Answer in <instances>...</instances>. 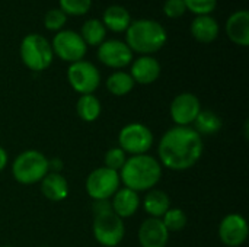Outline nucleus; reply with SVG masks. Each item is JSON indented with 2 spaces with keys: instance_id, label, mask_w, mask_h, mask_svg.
<instances>
[{
  "instance_id": "1",
  "label": "nucleus",
  "mask_w": 249,
  "mask_h": 247,
  "mask_svg": "<svg viewBox=\"0 0 249 247\" xmlns=\"http://www.w3.org/2000/svg\"><path fill=\"white\" fill-rule=\"evenodd\" d=\"M203 150V138L194 128L174 127L168 130L159 141V163L169 170H188L201 159Z\"/></svg>"
},
{
  "instance_id": "2",
  "label": "nucleus",
  "mask_w": 249,
  "mask_h": 247,
  "mask_svg": "<svg viewBox=\"0 0 249 247\" xmlns=\"http://www.w3.org/2000/svg\"><path fill=\"white\" fill-rule=\"evenodd\" d=\"M118 173L124 188L139 194L150 191L159 183L162 178V166L153 156L139 154L127 159Z\"/></svg>"
},
{
  "instance_id": "3",
  "label": "nucleus",
  "mask_w": 249,
  "mask_h": 247,
  "mask_svg": "<svg viewBox=\"0 0 249 247\" xmlns=\"http://www.w3.org/2000/svg\"><path fill=\"white\" fill-rule=\"evenodd\" d=\"M125 44L131 51L143 55L159 51L168 41V33L162 23L153 19L131 20L125 31Z\"/></svg>"
},
{
  "instance_id": "4",
  "label": "nucleus",
  "mask_w": 249,
  "mask_h": 247,
  "mask_svg": "<svg viewBox=\"0 0 249 247\" xmlns=\"http://www.w3.org/2000/svg\"><path fill=\"white\" fill-rule=\"evenodd\" d=\"M48 172V159L38 150L22 151L12 163V175L22 185L38 183Z\"/></svg>"
},
{
  "instance_id": "5",
  "label": "nucleus",
  "mask_w": 249,
  "mask_h": 247,
  "mask_svg": "<svg viewBox=\"0 0 249 247\" xmlns=\"http://www.w3.org/2000/svg\"><path fill=\"white\" fill-rule=\"evenodd\" d=\"M22 63L32 71L47 70L54 58V52L48 39L39 33H28L20 42Z\"/></svg>"
},
{
  "instance_id": "6",
  "label": "nucleus",
  "mask_w": 249,
  "mask_h": 247,
  "mask_svg": "<svg viewBox=\"0 0 249 247\" xmlns=\"http://www.w3.org/2000/svg\"><path fill=\"white\" fill-rule=\"evenodd\" d=\"M118 144L125 154H146L153 146V132L144 124L131 122L121 128L118 134Z\"/></svg>"
},
{
  "instance_id": "7",
  "label": "nucleus",
  "mask_w": 249,
  "mask_h": 247,
  "mask_svg": "<svg viewBox=\"0 0 249 247\" xmlns=\"http://www.w3.org/2000/svg\"><path fill=\"white\" fill-rule=\"evenodd\" d=\"M92 233L95 240L104 247H117L124 239L125 227L123 218L112 211L95 215Z\"/></svg>"
},
{
  "instance_id": "8",
  "label": "nucleus",
  "mask_w": 249,
  "mask_h": 247,
  "mask_svg": "<svg viewBox=\"0 0 249 247\" xmlns=\"http://www.w3.org/2000/svg\"><path fill=\"white\" fill-rule=\"evenodd\" d=\"M120 173L105 166L92 170L86 179V192L93 201L109 199L120 189Z\"/></svg>"
},
{
  "instance_id": "9",
  "label": "nucleus",
  "mask_w": 249,
  "mask_h": 247,
  "mask_svg": "<svg viewBox=\"0 0 249 247\" xmlns=\"http://www.w3.org/2000/svg\"><path fill=\"white\" fill-rule=\"evenodd\" d=\"M67 80L77 93L92 95L101 84V74L95 64L86 60H80L69 66Z\"/></svg>"
},
{
  "instance_id": "10",
  "label": "nucleus",
  "mask_w": 249,
  "mask_h": 247,
  "mask_svg": "<svg viewBox=\"0 0 249 247\" xmlns=\"http://www.w3.org/2000/svg\"><path fill=\"white\" fill-rule=\"evenodd\" d=\"M88 45L85 44V41L82 39L80 33L71 31V29H63L58 31L51 42V48L53 52L60 57L64 61L76 63L83 60L85 54H86V48Z\"/></svg>"
},
{
  "instance_id": "11",
  "label": "nucleus",
  "mask_w": 249,
  "mask_h": 247,
  "mask_svg": "<svg viewBox=\"0 0 249 247\" xmlns=\"http://www.w3.org/2000/svg\"><path fill=\"white\" fill-rule=\"evenodd\" d=\"M201 111V103L194 93L184 92L171 102L169 114L177 127H190Z\"/></svg>"
},
{
  "instance_id": "12",
  "label": "nucleus",
  "mask_w": 249,
  "mask_h": 247,
  "mask_svg": "<svg viewBox=\"0 0 249 247\" xmlns=\"http://www.w3.org/2000/svg\"><path fill=\"white\" fill-rule=\"evenodd\" d=\"M98 58L111 68H123L133 61V51L120 39H107L98 48Z\"/></svg>"
},
{
  "instance_id": "13",
  "label": "nucleus",
  "mask_w": 249,
  "mask_h": 247,
  "mask_svg": "<svg viewBox=\"0 0 249 247\" xmlns=\"http://www.w3.org/2000/svg\"><path fill=\"white\" fill-rule=\"evenodd\" d=\"M248 223L241 214L226 215L219 226L220 242L228 247H241L248 239Z\"/></svg>"
},
{
  "instance_id": "14",
  "label": "nucleus",
  "mask_w": 249,
  "mask_h": 247,
  "mask_svg": "<svg viewBox=\"0 0 249 247\" xmlns=\"http://www.w3.org/2000/svg\"><path fill=\"white\" fill-rule=\"evenodd\" d=\"M169 231L160 218H147L139 229V243L142 247H166Z\"/></svg>"
},
{
  "instance_id": "15",
  "label": "nucleus",
  "mask_w": 249,
  "mask_h": 247,
  "mask_svg": "<svg viewBox=\"0 0 249 247\" xmlns=\"http://www.w3.org/2000/svg\"><path fill=\"white\" fill-rule=\"evenodd\" d=\"M134 83L150 84L156 82L160 76V64L152 55H142L136 58L131 64V73Z\"/></svg>"
},
{
  "instance_id": "16",
  "label": "nucleus",
  "mask_w": 249,
  "mask_h": 247,
  "mask_svg": "<svg viewBox=\"0 0 249 247\" xmlns=\"http://www.w3.org/2000/svg\"><path fill=\"white\" fill-rule=\"evenodd\" d=\"M109 202H111V211L117 214L120 218H128L134 215L140 207L139 194L128 188H120L112 195V199Z\"/></svg>"
},
{
  "instance_id": "17",
  "label": "nucleus",
  "mask_w": 249,
  "mask_h": 247,
  "mask_svg": "<svg viewBox=\"0 0 249 247\" xmlns=\"http://www.w3.org/2000/svg\"><path fill=\"white\" fill-rule=\"evenodd\" d=\"M228 36L238 45H249V12L236 10L233 12L226 22Z\"/></svg>"
},
{
  "instance_id": "18",
  "label": "nucleus",
  "mask_w": 249,
  "mask_h": 247,
  "mask_svg": "<svg viewBox=\"0 0 249 247\" xmlns=\"http://www.w3.org/2000/svg\"><path fill=\"white\" fill-rule=\"evenodd\" d=\"M41 192L48 201L60 202L69 195V183L61 173L48 172L41 181Z\"/></svg>"
},
{
  "instance_id": "19",
  "label": "nucleus",
  "mask_w": 249,
  "mask_h": 247,
  "mask_svg": "<svg viewBox=\"0 0 249 247\" xmlns=\"http://www.w3.org/2000/svg\"><path fill=\"white\" fill-rule=\"evenodd\" d=\"M193 36L204 44L214 41L219 35V23L210 15H197L190 26Z\"/></svg>"
},
{
  "instance_id": "20",
  "label": "nucleus",
  "mask_w": 249,
  "mask_h": 247,
  "mask_svg": "<svg viewBox=\"0 0 249 247\" xmlns=\"http://www.w3.org/2000/svg\"><path fill=\"white\" fill-rule=\"evenodd\" d=\"M102 23L112 32H124L131 23L130 12L121 4H112L105 9L102 16Z\"/></svg>"
},
{
  "instance_id": "21",
  "label": "nucleus",
  "mask_w": 249,
  "mask_h": 247,
  "mask_svg": "<svg viewBox=\"0 0 249 247\" xmlns=\"http://www.w3.org/2000/svg\"><path fill=\"white\" fill-rule=\"evenodd\" d=\"M143 208L152 218H160L171 208L169 195L165 191L153 188L147 191L144 201H143Z\"/></svg>"
},
{
  "instance_id": "22",
  "label": "nucleus",
  "mask_w": 249,
  "mask_h": 247,
  "mask_svg": "<svg viewBox=\"0 0 249 247\" xmlns=\"http://www.w3.org/2000/svg\"><path fill=\"white\" fill-rule=\"evenodd\" d=\"M102 111L99 99L92 95H80L76 103V112L79 118L85 122H93L99 118Z\"/></svg>"
},
{
  "instance_id": "23",
  "label": "nucleus",
  "mask_w": 249,
  "mask_h": 247,
  "mask_svg": "<svg viewBox=\"0 0 249 247\" xmlns=\"http://www.w3.org/2000/svg\"><path fill=\"white\" fill-rule=\"evenodd\" d=\"M194 124V130L200 134V135H213L217 134L222 127H223V121L222 118L213 112V111H200V114L197 115Z\"/></svg>"
},
{
  "instance_id": "24",
  "label": "nucleus",
  "mask_w": 249,
  "mask_h": 247,
  "mask_svg": "<svg viewBox=\"0 0 249 247\" xmlns=\"http://www.w3.org/2000/svg\"><path fill=\"white\" fill-rule=\"evenodd\" d=\"M80 36L88 45H101L107 36V28L104 26L102 20L99 19H88L83 22L80 29Z\"/></svg>"
},
{
  "instance_id": "25",
  "label": "nucleus",
  "mask_w": 249,
  "mask_h": 247,
  "mask_svg": "<svg viewBox=\"0 0 249 247\" xmlns=\"http://www.w3.org/2000/svg\"><path fill=\"white\" fill-rule=\"evenodd\" d=\"M134 80L130 76V73L125 71H114L107 79V89L114 96H125L130 93L134 87Z\"/></svg>"
},
{
  "instance_id": "26",
  "label": "nucleus",
  "mask_w": 249,
  "mask_h": 247,
  "mask_svg": "<svg viewBox=\"0 0 249 247\" xmlns=\"http://www.w3.org/2000/svg\"><path fill=\"white\" fill-rule=\"evenodd\" d=\"M162 223L169 233L181 231L187 226V214L181 208H169L163 214Z\"/></svg>"
},
{
  "instance_id": "27",
  "label": "nucleus",
  "mask_w": 249,
  "mask_h": 247,
  "mask_svg": "<svg viewBox=\"0 0 249 247\" xmlns=\"http://www.w3.org/2000/svg\"><path fill=\"white\" fill-rule=\"evenodd\" d=\"M127 157H125V153L120 148V147H114V148H109L105 156H104V165L105 167L111 169V170H115V172H120L121 167L124 166Z\"/></svg>"
},
{
  "instance_id": "28",
  "label": "nucleus",
  "mask_w": 249,
  "mask_h": 247,
  "mask_svg": "<svg viewBox=\"0 0 249 247\" xmlns=\"http://www.w3.org/2000/svg\"><path fill=\"white\" fill-rule=\"evenodd\" d=\"M92 0H60V9L67 15H85L89 12Z\"/></svg>"
},
{
  "instance_id": "29",
  "label": "nucleus",
  "mask_w": 249,
  "mask_h": 247,
  "mask_svg": "<svg viewBox=\"0 0 249 247\" xmlns=\"http://www.w3.org/2000/svg\"><path fill=\"white\" fill-rule=\"evenodd\" d=\"M67 20V15L61 9H50L44 16V25L50 31H60Z\"/></svg>"
},
{
  "instance_id": "30",
  "label": "nucleus",
  "mask_w": 249,
  "mask_h": 247,
  "mask_svg": "<svg viewBox=\"0 0 249 247\" xmlns=\"http://www.w3.org/2000/svg\"><path fill=\"white\" fill-rule=\"evenodd\" d=\"M185 7L196 15H209L217 6V0H184Z\"/></svg>"
},
{
  "instance_id": "31",
  "label": "nucleus",
  "mask_w": 249,
  "mask_h": 247,
  "mask_svg": "<svg viewBox=\"0 0 249 247\" xmlns=\"http://www.w3.org/2000/svg\"><path fill=\"white\" fill-rule=\"evenodd\" d=\"M187 7L184 0H165L163 3V12L168 17H179L185 13Z\"/></svg>"
},
{
  "instance_id": "32",
  "label": "nucleus",
  "mask_w": 249,
  "mask_h": 247,
  "mask_svg": "<svg viewBox=\"0 0 249 247\" xmlns=\"http://www.w3.org/2000/svg\"><path fill=\"white\" fill-rule=\"evenodd\" d=\"M93 214L98 215V214H102V213H107V211H111V202L108 199H101V201H93Z\"/></svg>"
},
{
  "instance_id": "33",
  "label": "nucleus",
  "mask_w": 249,
  "mask_h": 247,
  "mask_svg": "<svg viewBox=\"0 0 249 247\" xmlns=\"http://www.w3.org/2000/svg\"><path fill=\"white\" fill-rule=\"evenodd\" d=\"M48 166H50L51 172L60 173V170L63 169V162L58 159H51V160H48Z\"/></svg>"
},
{
  "instance_id": "34",
  "label": "nucleus",
  "mask_w": 249,
  "mask_h": 247,
  "mask_svg": "<svg viewBox=\"0 0 249 247\" xmlns=\"http://www.w3.org/2000/svg\"><path fill=\"white\" fill-rule=\"evenodd\" d=\"M6 166H7V151L0 146V172H3Z\"/></svg>"
},
{
  "instance_id": "35",
  "label": "nucleus",
  "mask_w": 249,
  "mask_h": 247,
  "mask_svg": "<svg viewBox=\"0 0 249 247\" xmlns=\"http://www.w3.org/2000/svg\"><path fill=\"white\" fill-rule=\"evenodd\" d=\"M1 247H13V246H1Z\"/></svg>"
},
{
  "instance_id": "36",
  "label": "nucleus",
  "mask_w": 249,
  "mask_h": 247,
  "mask_svg": "<svg viewBox=\"0 0 249 247\" xmlns=\"http://www.w3.org/2000/svg\"><path fill=\"white\" fill-rule=\"evenodd\" d=\"M42 247H45V246H42Z\"/></svg>"
}]
</instances>
